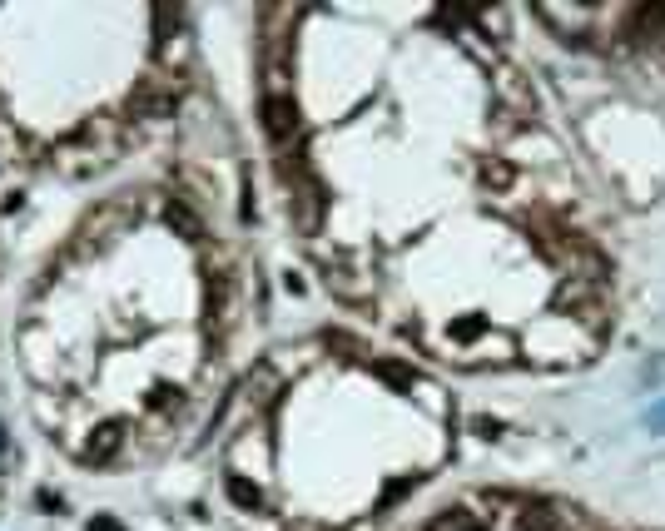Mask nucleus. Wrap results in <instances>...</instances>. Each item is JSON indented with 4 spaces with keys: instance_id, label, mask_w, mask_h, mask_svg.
I'll return each mask as SVG.
<instances>
[{
    "instance_id": "obj_1",
    "label": "nucleus",
    "mask_w": 665,
    "mask_h": 531,
    "mask_svg": "<svg viewBox=\"0 0 665 531\" xmlns=\"http://www.w3.org/2000/svg\"><path fill=\"white\" fill-rule=\"evenodd\" d=\"M259 120H264V134L273 139V149L278 154H288V149H298V100L288 95V90H264V100H259Z\"/></svg>"
},
{
    "instance_id": "obj_2",
    "label": "nucleus",
    "mask_w": 665,
    "mask_h": 531,
    "mask_svg": "<svg viewBox=\"0 0 665 531\" xmlns=\"http://www.w3.org/2000/svg\"><path fill=\"white\" fill-rule=\"evenodd\" d=\"M517 527L522 531H601L586 512H576L566 502H522Z\"/></svg>"
},
{
    "instance_id": "obj_3",
    "label": "nucleus",
    "mask_w": 665,
    "mask_h": 531,
    "mask_svg": "<svg viewBox=\"0 0 665 531\" xmlns=\"http://www.w3.org/2000/svg\"><path fill=\"white\" fill-rule=\"evenodd\" d=\"M134 120H164L179 110V80H139L125 100Z\"/></svg>"
},
{
    "instance_id": "obj_4",
    "label": "nucleus",
    "mask_w": 665,
    "mask_h": 531,
    "mask_svg": "<svg viewBox=\"0 0 665 531\" xmlns=\"http://www.w3.org/2000/svg\"><path fill=\"white\" fill-rule=\"evenodd\" d=\"M164 224H169L179 239H189V244H204V219H199V209H194L184 194H174V199L164 204Z\"/></svg>"
},
{
    "instance_id": "obj_5",
    "label": "nucleus",
    "mask_w": 665,
    "mask_h": 531,
    "mask_svg": "<svg viewBox=\"0 0 665 531\" xmlns=\"http://www.w3.org/2000/svg\"><path fill=\"white\" fill-rule=\"evenodd\" d=\"M477 179H482V189H492V194H507V189L517 184V164H507V159H482Z\"/></svg>"
},
{
    "instance_id": "obj_6",
    "label": "nucleus",
    "mask_w": 665,
    "mask_h": 531,
    "mask_svg": "<svg viewBox=\"0 0 665 531\" xmlns=\"http://www.w3.org/2000/svg\"><path fill=\"white\" fill-rule=\"evenodd\" d=\"M120 447H125V432H120L115 422H105V427L90 432V452H85V457H90V462H110Z\"/></svg>"
},
{
    "instance_id": "obj_7",
    "label": "nucleus",
    "mask_w": 665,
    "mask_h": 531,
    "mask_svg": "<svg viewBox=\"0 0 665 531\" xmlns=\"http://www.w3.org/2000/svg\"><path fill=\"white\" fill-rule=\"evenodd\" d=\"M358 273H348V268H328V288L338 293V298H348V303H368L373 298V288L368 283H353Z\"/></svg>"
},
{
    "instance_id": "obj_8",
    "label": "nucleus",
    "mask_w": 665,
    "mask_h": 531,
    "mask_svg": "<svg viewBox=\"0 0 665 531\" xmlns=\"http://www.w3.org/2000/svg\"><path fill=\"white\" fill-rule=\"evenodd\" d=\"M224 492H229V497H234V507H244V512H259V507H264V492H259L254 482H244L239 472H229V477H224Z\"/></svg>"
},
{
    "instance_id": "obj_9",
    "label": "nucleus",
    "mask_w": 665,
    "mask_h": 531,
    "mask_svg": "<svg viewBox=\"0 0 665 531\" xmlns=\"http://www.w3.org/2000/svg\"><path fill=\"white\" fill-rule=\"evenodd\" d=\"M477 527H482V522H477L467 507H442L422 531H477Z\"/></svg>"
},
{
    "instance_id": "obj_10",
    "label": "nucleus",
    "mask_w": 665,
    "mask_h": 531,
    "mask_svg": "<svg viewBox=\"0 0 665 531\" xmlns=\"http://www.w3.org/2000/svg\"><path fill=\"white\" fill-rule=\"evenodd\" d=\"M373 373L388 378L393 388H412V368L407 363H393V358H373Z\"/></svg>"
},
{
    "instance_id": "obj_11",
    "label": "nucleus",
    "mask_w": 665,
    "mask_h": 531,
    "mask_svg": "<svg viewBox=\"0 0 665 531\" xmlns=\"http://www.w3.org/2000/svg\"><path fill=\"white\" fill-rule=\"evenodd\" d=\"M179 398H184L179 388H169V383H159V388L149 393V407H154V412H164V407H179Z\"/></svg>"
},
{
    "instance_id": "obj_12",
    "label": "nucleus",
    "mask_w": 665,
    "mask_h": 531,
    "mask_svg": "<svg viewBox=\"0 0 665 531\" xmlns=\"http://www.w3.org/2000/svg\"><path fill=\"white\" fill-rule=\"evenodd\" d=\"M90 531H125V527H120L115 517H95V522H90Z\"/></svg>"
}]
</instances>
